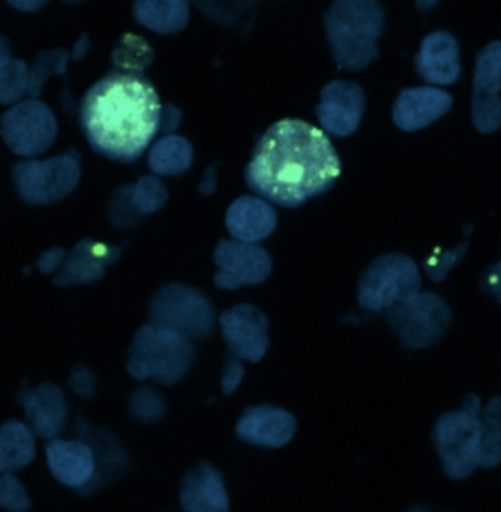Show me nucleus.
Segmentation results:
<instances>
[{
    "label": "nucleus",
    "instance_id": "5",
    "mask_svg": "<svg viewBox=\"0 0 501 512\" xmlns=\"http://www.w3.org/2000/svg\"><path fill=\"white\" fill-rule=\"evenodd\" d=\"M80 176V160L75 149L45 161H21L12 169L15 188L30 205L59 202L74 191Z\"/></svg>",
    "mask_w": 501,
    "mask_h": 512
},
{
    "label": "nucleus",
    "instance_id": "33",
    "mask_svg": "<svg viewBox=\"0 0 501 512\" xmlns=\"http://www.w3.org/2000/svg\"><path fill=\"white\" fill-rule=\"evenodd\" d=\"M243 376H245V368H243L240 358L231 353L225 362L224 373H222L221 385L224 394L234 392V389L242 382Z\"/></svg>",
    "mask_w": 501,
    "mask_h": 512
},
{
    "label": "nucleus",
    "instance_id": "2",
    "mask_svg": "<svg viewBox=\"0 0 501 512\" xmlns=\"http://www.w3.org/2000/svg\"><path fill=\"white\" fill-rule=\"evenodd\" d=\"M162 106L152 82L138 71L117 70L90 86L78 121L93 151L134 163L161 131Z\"/></svg>",
    "mask_w": 501,
    "mask_h": 512
},
{
    "label": "nucleus",
    "instance_id": "27",
    "mask_svg": "<svg viewBox=\"0 0 501 512\" xmlns=\"http://www.w3.org/2000/svg\"><path fill=\"white\" fill-rule=\"evenodd\" d=\"M30 95V70L23 61L9 53L6 40H2V104L17 103Z\"/></svg>",
    "mask_w": 501,
    "mask_h": 512
},
{
    "label": "nucleus",
    "instance_id": "20",
    "mask_svg": "<svg viewBox=\"0 0 501 512\" xmlns=\"http://www.w3.org/2000/svg\"><path fill=\"white\" fill-rule=\"evenodd\" d=\"M48 467L66 487L81 488L92 481L95 457L92 448L80 440L51 439L45 448Z\"/></svg>",
    "mask_w": 501,
    "mask_h": 512
},
{
    "label": "nucleus",
    "instance_id": "22",
    "mask_svg": "<svg viewBox=\"0 0 501 512\" xmlns=\"http://www.w3.org/2000/svg\"><path fill=\"white\" fill-rule=\"evenodd\" d=\"M180 503L188 512H227L230 500L221 473L210 464H198L183 478Z\"/></svg>",
    "mask_w": 501,
    "mask_h": 512
},
{
    "label": "nucleus",
    "instance_id": "38",
    "mask_svg": "<svg viewBox=\"0 0 501 512\" xmlns=\"http://www.w3.org/2000/svg\"><path fill=\"white\" fill-rule=\"evenodd\" d=\"M488 284L492 293H494V295L501 301V263H498V265L492 269L491 275H489Z\"/></svg>",
    "mask_w": 501,
    "mask_h": 512
},
{
    "label": "nucleus",
    "instance_id": "19",
    "mask_svg": "<svg viewBox=\"0 0 501 512\" xmlns=\"http://www.w3.org/2000/svg\"><path fill=\"white\" fill-rule=\"evenodd\" d=\"M414 67L429 85H453L461 76L458 41L447 32L428 35L420 44Z\"/></svg>",
    "mask_w": 501,
    "mask_h": 512
},
{
    "label": "nucleus",
    "instance_id": "1",
    "mask_svg": "<svg viewBox=\"0 0 501 512\" xmlns=\"http://www.w3.org/2000/svg\"><path fill=\"white\" fill-rule=\"evenodd\" d=\"M341 175V161L323 131L299 119L273 124L255 145L246 185L282 208H297L327 193Z\"/></svg>",
    "mask_w": 501,
    "mask_h": 512
},
{
    "label": "nucleus",
    "instance_id": "34",
    "mask_svg": "<svg viewBox=\"0 0 501 512\" xmlns=\"http://www.w3.org/2000/svg\"><path fill=\"white\" fill-rule=\"evenodd\" d=\"M66 253L62 247L50 248L41 254L38 259V268L42 274H51V272L59 271L65 262Z\"/></svg>",
    "mask_w": 501,
    "mask_h": 512
},
{
    "label": "nucleus",
    "instance_id": "14",
    "mask_svg": "<svg viewBox=\"0 0 501 512\" xmlns=\"http://www.w3.org/2000/svg\"><path fill=\"white\" fill-rule=\"evenodd\" d=\"M365 110V95L357 83L335 80L324 86L317 106V118L326 133L351 136L359 128Z\"/></svg>",
    "mask_w": 501,
    "mask_h": 512
},
{
    "label": "nucleus",
    "instance_id": "18",
    "mask_svg": "<svg viewBox=\"0 0 501 512\" xmlns=\"http://www.w3.org/2000/svg\"><path fill=\"white\" fill-rule=\"evenodd\" d=\"M240 439L264 448H281L293 439L296 419L287 410L278 407H251L243 413L236 425Z\"/></svg>",
    "mask_w": 501,
    "mask_h": 512
},
{
    "label": "nucleus",
    "instance_id": "31",
    "mask_svg": "<svg viewBox=\"0 0 501 512\" xmlns=\"http://www.w3.org/2000/svg\"><path fill=\"white\" fill-rule=\"evenodd\" d=\"M0 487V503L8 511L24 512L32 506L23 484L11 472H2Z\"/></svg>",
    "mask_w": 501,
    "mask_h": 512
},
{
    "label": "nucleus",
    "instance_id": "7",
    "mask_svg": "<svg viewBox=\"0 0 501 512\" xmlns=\"http://www.w3.org/2000/svg\"><path fill=\"white\" fill-rule=\"evenodd\" d=\"M2 137L14 154L36 157L48 151L57 137V122L47 104L32 98L2 116Z\"/></svg>",
    "mask_w": 501,
    "mask_h": 512
},
{
    "label": "nucleus",
    "instance_id": "15",
    "mask_svg": "<svg viewBox=\"0 0 501 512\" xmlns=\"http://www.w3.org/2000/svg\"><path fill=\"white\" fill-rule=\"evenodd\" d=\"M122 251L123 247H114L90 238L83 239L72 248L71 253L66 254L62 268L54 277V284L68 287L101 280L105 269L120 259Z\"/></svg>",
    "mask_w": 501,
    "mask_h": 512
},
{
    "label": "nucleus",
    "instance_id": "12",
    "mask_svg": "<svg viewBox=\"0 0 501 512\" xmlns=\"http://www.w3.org/2000/svg\"><path fill=\"white\" fill-rule=\"evenodd\" d=\"M501 41H492L477 55L474 67L471 118L479 133L501 127Z\"/></svg>",
    "mask_w": 501,
    "mask_h": 512
},
{
    "label": "nucleus",
    "instance_id": "23",
    "mask_svg": "<svg viewBox=\"0 0 501 512\" xmlns=\"http://www.w3.org/2000/svg\"><path fill=\"white\" fill-rule=\"evenodd\" d=\"M276 212L269 203L257 197H240L231 203L225 215V227L237 241H263L276 227Z\"/></svg>",
    "mask_w": 501,
    "mask_h": 512
},
{
    "label": "nucleus",
    "instance_id": "25",
    "mask_svg": "<svg viewBox=\"0 0 501 512\" xmlns=\"http://www.w3.org/2000/svg\"><path fill=\"white\" fill-rule=\"evenodd\" d=\"M36 446L32 428L20 421H8L0 433V469L15 472L23 469L35 458Z\"/></svg>",
    "mask_w": 501,
    "mask_h": 512
},
{
    "label": "nucleus",
    "instance_id": "26",
    "mask_svg": "<svg viewBox=\"0 0 501 512\" xmlns=\"http://www.w3.org/2000/svg\"><path fill=\"white\" fill-rule=\"evenodd\" d=\"M194 151L191 143L180 136L168 134L153 145L149 155V167L162 176H176L191 167Z\"/></svg>",
    "mask_w": 501,
    "mask_h": 512
},
{
    "label": "nucleus",
    "instance_id": "17",
    "mask_svg": "<svg viewBox=\"0 0 501 512\" xmlns=\"http://www.w3.org/2000/svg\"><path fill=\"white\" fill-rule=\"evenodd\" d=\"M18 401L26 412L30 428L42 439H54L65 427L68 404L65 394L54 383L44 382L30 389L24 383Z\"/></svg>",
    "mask_w": 501,
    "mask_h": 512
},
{
    "label": "nucleus",
    "instance_id": "11",
    "mask_svg": "<svg viewBox=\"0 0 501 512\" xmlns=\"http://www.w3.org/2000/svg\"><path fill=\"white\" fill-rule=\"evenodd\" d=\"M213 260L219 268L213 277L218 289L234 290L248 284H260L272 272V259L264 248L237 239H222L213 253Z\"/></svg>",
    "mask_w": 501,
    "mask_h": 512
},
{
    "label": "nucleus",
    "instance_id": "3",
    "mask_svg": "<svg viewBox=\"0 0 501 512\" xmlns=\"http://www.w3.org/2000/svg\"><path fill=\"white\" fill-rule=\"evenodd\" d=\"M384 17L377 0H333L324 14V26L339 67L359 71L378 58L377 41L383 34Z\"/></svg>",
    "mask_w": 501,
    "mask_h": 512
},
{
    "label": "nucleus",
    "instance_id": "16",
    "mask_svg": "<svg viewBox=\"0 0 501 512\" xmlns=\"http://www.w3.org/2000/svg\"><path fill=\"white\" fill-rule=\"evenodd\" d=\"M453 106L449 92L434 86L407 88L393 104V122L402 131H417L446 115Z\"/></svg>",
    "mask_w": 501,
    "mask_h": 512
},
{
    "label": "nucleus",
    "instance_id": "35",
    "mask_svg": "<svg viewBox=\"0 0 501 512\" xmlns=\"http://www.w3.org/2000/svg\"><path fill=\"white\" fill-rule=\"evenodd\" d=\"M180 119H182L180 110L171 104H165L162 107L161 131H164L165 134L173 133L179 127Z\"/></svg>",
    "mask_w": 501,
    "mask_h": 512
},
{
    "label": "nucleus",
    "instance_id": "8",
    "mask_svg": "<svg viewBox=\"0 0 501 512\" xmlns=\"http://www.w3.org/2000/svg\"><path fill=\"white\" fill-rule=\"evenodd\" d=\"M416 265L407 257L390 256L375 262L360 281L359 301L368 310L393 307L419 289Z\"/></svg>",
    "mask_w": 501,
    "mask_h": 512
},
{
    "label": "nucleus",
    "instance_id": "36",
    "mask_svg": "<svg viewBox=\"0 0 501 512\" xmlns=\"http://www.w3.org/2000/svg\"><path fill=\"white\" fill-rule=\"evenodd\" d=\"M48 0H8V4L15 10L23 11V13H35L41 10Z\"/></svg>",
    "mask_w": 501,
    "mask_h": 512
},
{
    "label": "nucleus",
    "instance_id": "9",
    "mask_svg": "<svg viewBox=\"0 0 501 512\" xmlns=\"http://www.w3.org/2000/svg\"><path fill=\"white\" fill-rule=\"evenodd\" d=\"M483 433L473 415L456 413L440 419L437 427V443L443 455L444 466L453 478H462L482 464Z\"/></svg>",
    "mask_w": 501,
    "mask_h": 512
},
{
    "label": "nucleus",
    "instance_id": "4",
    "mask_svg": "<svg viewBox=\"0 0 501 512\" xmlns=\"http://www.w3.org/2000/svg\"><path fill=\"white\" fill-rule=\"evenodd\" d=\"M194 358L191 338L149 322L135 334L129 349L128 371L138 380L174 385L188 373Z\"/></svg>",
    "mask_w": 501,
    "mask_h": 512
},
{
    "label": "nucleus",
    "instance_id": "30",
    "mask_svg": "<svg viewBox=\"0 0 501 512\" xmlns=\"http://www.w3.org/2000/svg\"><path fill=\"white\" fill-rule=\"evenodd\" d=\"M131 413L135 419L152 422L165 413V403L155 391L149 388L138 389L131 398Z\"/></svg>",
    "mask_w": 501,
    "mask_h": 512
},
{
    "label": "nucleus",
    "instance_id": "40",
    "mask_svg": "<svg viewBox=\"0 0 501 512\" xmlns=\"http://www.w3.org/2000/svg\"><path fill=\"white\" fill-rule=\"evenodd\" d=\"M438 4V0H416V5L419 10L428 11Z\"/></svg>",
    "mask_w": 501,
    "mask_h": 512
},
{
    "label": "nucleus",
    "instance_id": "10",
    "mask_svg": "<svg viewBox=\"0 0 501 512\" xmlns=\"http://www.w3.org/2000/svg\"><path fill=\"white\" fill-rule=\"evenodd\" d=\"M389 319L408 346H428L446 329L449 310L435 295L414 293L390 307Z\"/></svg>",
    "mask_w": 501,
    "mask_h": 512
},
{
    "label": "nucleus",
    "instance_id": "24",
    "mask_svg": "<svg viewBox=\"0 0 501 512\" xmlns=\"http://www.w3.org/2000/svg\"><path fill=\"white\" fill-rule=\"evenodd\" d=\"M134 17L156 34H176L188 23V0H135Z\"/></svg>",
    "mask_w": 501,
    "mask_h": 512
},
{
    "label": "nucleus",
    "instance_id": "21",
    "mask_svg": "<svg viewBox=\"0 0 501 512\" xmlns=\"http://www.w3.org/2000/svg\"><path fill=\"white\" fill-rule=\"evenodd\" d=\"M167 200L164 184L155 176H144L137 184L117 191L110 205V217L114 226H132L141 215L159 211Z\"/></svg>",
    "mask_w": 501,
    "mask_h": 512
},
{
    "label": "nucleus",
    "instance_id": "41",
    "mask_svg": "<svg viewBox=\"0 0 501 512\" xmlns=\"http://www.w3.org/2000/svg\"><path fill=\"white\" fill-rule=\"evenodd\" d=\"M66 4H80V2H84V0H65Z\"/></svg>",
    "mask_w": 501,
    "mask_h": 512
},
{
    "label": "nucleus",
    "instance_id": "29",
    "mask_svg": "<svg viewBox=\"0 0 501 512\" xmlns=\"http://www.w3.org/2000/svg\"><path fill=\"white\" fill-rule=\"evenodd\" d=\"M69 52L66 50H50V52H41L36 56L35 65L30 70V98H38L41 94L42 85L47 82L51 74H63L68 64Z\"/></svg>",
    "mask_w": 501,
    "mask_h": 512
},
{
    "label": "nucleus",
    "instance_id": "28",
    "mask_svg": "<svg viewBox=\"0 0 501 512\" xmlns=\"http://www.w3.org/2000/svg\"><path fill=\"white\" fill-rule=\"evenodd\" d=\"M152 47L137 35H123L114 46L111 61L117 70L138 71L143 73L153 62Z\"/></svg>",
    "mask_w": 501,
    "mask_h": 512
},
{
    "label": "nucleus",
    "instance_id": "6",
    "mask_svg": "<svg viewBox=\"0 0 501 512\" xmlns=\"http://www.w3.org/2000/svg\"><path fill=\"white\" fill-rule=\"evenodd\" d=\"M150 323L179 332L191 340L206 338L213 329V307L209 299L186 286L168 284L162 287L149 308Z\"/></svg>",
    "mask_w": 501,
    "mask_h": 512
},
{
    "label": "nucleus",
    "instance_id": "13",
    "mask_svg": "<svg viewBox=\"0 0 501 512\" xmlns=\"http://www.w3.org/2000/svg\"><path fill=\"white\" fill-rule=\"evenodd\" d=\"M222 337L237 358L258 362L269 349L267 317L254 305L240 304L219 317Z\"/></svg>",
    "mask_w": 501,
    "mask_h": 512
},
{
    "label": "nucleus",
    "instance_id": "39",
    "mask_svg": "<svg viewBox=\"0 0 501 512\" xmlns=\"http://www.w3.org/2000/svg\"><path fill=\"white\" fill-rule=\"evenodd\" d=\"M87 50H89V38L83 35V37L77 41V44H75L74 50H72V59H74V61H80V59L84 58V55H86Z\"/></svg>",
    "mask_w": 501,
    "mask_h": 512
},
{
    "label": "nucleus",
    "instance_id": "32",
    "mask_svg": "<svg viewBox=\"0 0 501 512\" xmlns=\"http://www.w3.org/2000/svg\"><path fill=\"white\" fill-rule=\"evenodd\" d=\"M68 385L75 394L83 398H90L95 392L96 380L92 371L86 367H75L69 374Z\"/></svg>",
    "mask_w": 501,
    "mask_h": 512
},
{
    "label": "nucleus",
    "instance_id": "37",
    "mask_svg": "<svg viewBox=\"0 0 501 512\" xmlns=\"http://www.w3.org/2000/svg\"><path fill=\"white\" fill-rule=\"evenodd\" d=\"M216 190V170L213 167L207 169L206 175H204L203 182L200 185V193L204 196L215 193Z\"/></svg>",
    "mask_w": 501,
    "mask_h": 512
}]
</instances>
